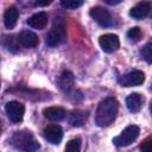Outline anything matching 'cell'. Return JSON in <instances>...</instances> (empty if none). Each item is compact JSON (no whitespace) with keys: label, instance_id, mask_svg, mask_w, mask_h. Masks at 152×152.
<instances>
[{"label":"cell","instance_id":"obj_13","mask_svg":"<svg viewBox=\"0 0 152 152\" xmlns=\"http://www.w3.org/2000/svg\"><path fill=\"white\" fill-rule=\"evenodd\" d=\"M150 11H151V2L150 1H141L131 8L129 15L133 17L134 19H142V18L148 15Z\"/></svg>","mask_w":152,"mask_h":152},{"label":"cell","instance_id":"obj_6","mask_svg":"<svg viewBox=\"0 0 152 152\" xmlns=\"http://www.w3.org/2000/svg\"><path fill=\"white\" fill-rule=\"evenodd\" d=\"M89 14L99 25H101L103 27H108V26H110L113 24L112 15H110V13L104 7L95 6V7H93L90 10Z\"/></svg>","mask_w":152,"mask_h":152},{"label":"cell","instance_id":"obj_5","mask_svg":"<svg viewBox=\"0 0 152 152\" xmlns=\"http://www.w3.org/2000/svg\"><path fill=\"white\" fill-rule=\"evenodd\" d=\"M5 110H6V114L8 116V119L14 122V124H18L23 120L24 118V113H25V107L23 103L18 102V101H10L6 107H5Z\"/></svg>","mask_w":152,"mask_h":152},{"label":"cell","instance_id":"obj_14","mask_svg":"<svg viewBox=\"0 0 152 152\" xmlns=\"http://www.w3.org/2000/svg\"><path fill=\"white\" fill-rule=\"evenodd\" d=\"M142 102H144V99L139 93H132L126 97V106L128 110L132 113L139 112L142 107Z\"/></svg>","mask_w":152,"mask_h":152},{"label":"cell","instance_id":"obj_2","mask_svg":"<svg viewBox=\"0 0 152 152\" xmlns=\"http://www.w3.org/2000/svg\"><path fill=\"white\" fill-rule=\"evenodd\" d=\"M10 142L14 148L20 152H36L40 147L32 132L27 129L14 132L10 139Z\"/></svg>","mask_w":152,"mask_h":152},{"label":"cell","instance_id":"obj_9","mask_svg":"<svg viewBox=\"0 0 152 152\" xmlns=\"http://www.w3.org/2000/svg\"><path fill=\"white\" fill-rule=\"evenodd\" d=\"M43 134H44V138L49 142L57 145V144L61 142V140L63 138V129H62V127L59 125L52 124V125H48L44 128Z\"/></svg>","mask_w":152,"mask_h":152},{"label":"cell","instance_id":"obj_11","mask_svg":"<svg viewBox=\"0 0 152 152\" xmlns=\"http://www.w3.org/2000/svg\"><path fill=\"white\" fill-rule=\"evenodd\" d=\"M74 84H75V80H74V75L68 71V70H64L62 72V75L59 76V80H58V86H59V89L64 93V94H70L74 89Z\"/></svg>","mask_w":152,"mask_h":152},{"label":"cell","instance_id":"obj_16","mask_svg":"<svg viewBox=\"0 0 152 152\" xmlns=\"http://www.w3.org/2000/svg\"><path fill=\"white\" fill-rule=\"evenodd\" d=\"M88 119V112H84V110H81V109H75L72 112H70L69 114V124L74 127H81L86 124Z\"/></svg>","mask_w":152,"mask_h":152},{"label":"cell","instance_id":"obj_1","mask_svg":"<svg viewBox=\"0 0 152 152\" xmlns=\"http://www.w3.org/2000/svg\"><path fill=\"white\" fill-rule=\"evenodd\" d=\"M119 110V103L114 97H106L102 100L95 113V122L100 127H107L116 118Z\"/></svg>","mask_w":152,"mask_h":152},{"label":"cell","instance_id":"obj_25","mask_svg":"<svg viewBox=\"0 0 152 152\" xmlns=\"http://www.w3.org/2000/svg\"><path fill=\"white\" fill-rule=\"evenodd\" d=\"M121 2V0H114V1H112V0H106V4H109V5H116V4H120Z\"/></svg>","mask_w":152,"mask_h":152},{"label":"cell","instance_id":"obj_19","mask_svg":"<svg viewBox=\"0 0 152 152\" xmlns=\"http://www.w3.org/2000/svg\"><path fill=\"white\" fill-rule=\"evenodd\" d=\"M141 37H142V32H141L140 27H138V26H134V27L129 28L128 32H127V38L132 43H138L141 39Z\"/></svg>","mask_w":152,"mask_h":152},{"label":"cell","instance_id":"obj_10","mask_svg":"<svg viewBox=\"0 0 152 152\" xmlns=\"http://www.w3.org/2000/svg\"><path fill=\"white\" fill-rule=\"evenodd\" d=\"M18 42H19V45H21L23 48L31 49V48H36L39 44V38L34 32L24 30L18 36Z\"/></svg>","mask_w":152,"mask_h":152},{"label":"cell","instance_id":"obj_4","mask_svg":"<svg viewBox=\"0 0 152 152\" xmlns=\"http://www.w3.org/2000/svg\"><path fill=\"white\" fill-rule=\"evenodd\" d=\"M65 39H66V31H65L64 25L57 24L52 26V28L48 32L45 42H46V45L49 46H57L62 44Z\"/></svg>","mask_w":152,"mask_h":152},{"label":"cell","instance_id":"obj_26","mask_svg":"<svg viewBox=\"0 0 152 152\" xmlns=\"http://www.w3.org/2000/svg\"><path fill=\"white\" fill-rule=\"evenodd\" d=\"M0 134H1V126H0Z\"/></svg>","mask_w":152,"mask_h":152},{"label":"cell","instance_id":"obj_18","mask_svg":"<svg viewBox=\"0 0 152 152\" xmlns=\"http://www.w3.org/2000/svg\"><path fill=\"white\" fill-rule=\"evenodd\" d=\"M1 44L11 52H17L19 50V42H18V36H2L1 38Z\"/></svg>","mask_w":152,"mask_h":152},{"label":"cell","instance_id":"obj_24","mask_svg":"<svg viewBox=\"0 0 152 152\" xmlns=\"http://www.w3.org/2000/svg\"><path fill=\"white\" fill-rule=\"evenodd\" d=\"M50 2H51V1H36L34 4H36L37 6H48Z\"/></svg>","mask_w":152,"mask_h":152},{"label":"cell","instance_id":"obj_12","mask_svg":"<svg viewBox=\"0 0 152 152\" xmlns=\"http://www.w3.org/2000/svg\"><path fill=\"white\" fill-rule=\"evenodd\" d=\"M27 25L32 28H37V30H43L48 25V13L42 11L38 13H34L33 15H31L27 19Z\"/></svg>","mask_w":152,"mask_h":152},{"label":"cell","instance_id":"obj_7","mask_svg":"<svg viewBox=\"0 0 152 152\" xmlns=\"http://www.w3.org/2000/svg\"><path fill=\"white\" fill-rule=\"evenodd\" d=\"M119 83L124 87H133V86H140L145 81V74L140 70L131 71L124 76H120L118 78Z\"/></svg>","mask_w":152,"mask_h":152},{"label":"cell","instance_id":"obj_21","mask_svg":"<svg viewBox=\"0 0 152 152\" xmlns=\"http://www.w3.org/2000/svg\"><path fill=\"white\" fill-rule=\"evenodd\" d=\"M140 53H141V56L144 57V59H145L147 63H151V62H152V43L148 42V43L140 50Z\"/></svg>","mask_w":152,"mask_h":152},{"label":"cell","instance_id":"obj_15","mask_svg":"<svg viewBox=\"0 0 152 152\" xmlns=\"http://www.w3.org/2000/svg\"><path fill=\"white\" fill-rule=\"evenodd\" d=\"M43 114L50 121H61L66 116V112L62 107H48L43 110Z\"/></svg>","mask_w":152,"mask_h":152},{"label":"cell","instance_id":"obj_17","mask_svg":"<svg viewBox=\"0 0 152 152\" xmlns=\"http://www.w3.org/2000/svg\"><path fill=\"white\" fill-rule=\"evenodd\" d=\"M19 17V11L15 6H11L5 11L4 14V24L7 28H13L18 21Z\"/></svg>","mask_w":152,"mask_h":152},{"label":"cell","instance_id":"obj_23","mask_svg":"<svg viewBox=\"0 0 152 152\" xmlns=\"http://www.w3.org/2000/svg\"><path fill=\"white\" fill-rule=\"evenodd\" d=\"M140 150L141 152H152V138L151 137L146 138L142 141V144L140 145Z\"/></svg>","mask_w":152,"mask_h":152},{"label":"cell","instance_id":"obj_22","mask_svg":"<svg viewBox=\"0 0 152 152\" xmlns=\"http://www.w3.org/2000/svg\"><path fill=\"white\" fill-rule=\"evenodd\" d=\"M61 5L68 10H76L83 5V1H81V0H63V1H61Z\"/></svg>","mask_w":152,"mask_h":152},{"label":"cell","instance_id":"obj_3","mask_svg":"<svg viewBox=\"0 0 152 152\" xmlns=\"http://www.w3.org/2000/svg\"><path fill=\"white\" fill-rule=\"evenodd\" d=\"M139 133H140V128L137 125H129L118 137L113 139V142L118 147L128 146L139 137Z\"/></svg>","mask_w":152,"mask_h":152},{"label":"cell","instance_id":"obj_20","mask_svg":"<svg viewBox=\"0 0 152 152\" xmlns=\"http://www.w3.org/2000/svg\"><path fill=\"white\" fill-rule=\"evenodd\" d=\"M80 151H81V139L75 138L68 141L64 152H80Z\"/></svg>","mask_w":152,"mask_h":152},{"label":"cell","instance_id":"obj_8","mask_svg":"<svg viewBox=\"0 0 152 152\" xmlns=\"http://www.w3.org/2000/svg\"><path fill=\"white\" fill-rule=\"evenodd\" d=\"M99 44L104 52H109V53L116 51L120 46V42H119L118 36L113 34V33H107V34L101 36L99 38Z\"/></svg>","mask_w":152,"mask_h":152}]
</instances>
